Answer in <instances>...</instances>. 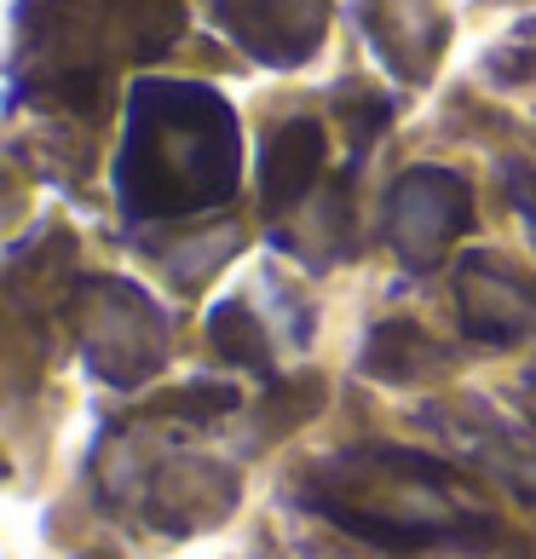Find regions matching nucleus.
<instances>
[{"instance_id":"f257e3e1","label":"nucleus","mask_w":536,"mask_h":559,"mask_svg":"<svg viewBox=\"0 0 536 559\" xmlns=\"http://www.w3.org/2000/svg\"><path fill=\"white\" fill-rule=\"evenodd\" d=\"M306 502L358 543L386 554H421V548H467L485 554L497 543V520L467 502L456 473L432 455L369 444L341 450L335 462L306 473Z\"/></svg>"},{"instance_id":"f03ea898","label":"nucleus","mask_w":536,"mask_h":559,"mask_svg":"<svg viewBox=\"0 0 536 559\" xmlns=\"http://www.w3.org/2000/svg\"><path fill=\"white\" fill-rule=\"evenodd\" d=\"M427 427L450 439V450L473 462L479 473H490L497 485H508L520 502H536V439L520 427H508L490 404L467 399V404H432Z\"/></svg>"},{"instance_id":"7ed1b4c3","label":"nucleus","mask_w":536,"mask_h":559,"mask_svg":"<svg viewBox=\"0 0 536 559\" xmlns=\"http://www.w3.org/2000/svg\"><path fill=\"white\" fill-rule=\"evenodd\" d=\"M456 312L467 335L485 346L536 341V277L497 254H467L456 272Z\"/></svg>"},{"instance_id":"20e7f679","label":"nucleus","mask_w":536,"mask_h":559,"mask_svg":"<svg viewBox=\"0 0 536 559\" xmlns=\"http://www.w3.org/2000/svg\"><path fill=\"white\" fill-rule=\"evenodd\" d=\"M386 225H393V242L404 254L427 265L450 237H456V225H467V191L450 174H409L393 197Z\"/></svg>"},{"instance_id":"39448f33","label":"nucleus","mask_w":536,"mask_h":559,"mask_svg":"<svg viewBox=\"0 0 536 559\" xmlns=\"http://www.w3.org/2000/svg\"><path fill=\"white\" fill-rule=\"evenodd\" d=\"M323 168V128L318 121H283L265 144V209H288Z\"/></svg>"},{"instance_id":"423d86ee","label":"nucleus","mask_w":536,"mask_h":559,"mask_svg":"<svg viewBox=\"0 0 536 559\" xmlns=\"http://www.w3.org/2000/svg\"><path fill=\"white\" fill-rule=\"evenodd\" d=\"M432 364H439V346H432L409 318L376 323V335H369V346H364V369L381 376V381H416Z\"/></svg>"},{"instance_id":"0eeeda50","label":"nucleus","mask_w":536,"mask_h":559,"mask_svg":"<svg viewBox=\"0 0 536 559\" xmlns=\"http://www.w3.org/2000/svg\"><path fill=\"white\" fill-rule=\"evenodd\" d=\"M209 335H214V352H219V358L249 364V369L265 364V335H260V323L249 318V306H219L214 323H209Z\"/></svg>"},{"instance_id":"6e6552de","label":"nucleus","mask_w":536,"mask_h":559,"mask_svg":"<svg viewBox=\"0 0 536 559\" xmlns=\"http://www.w3.org/2000/svg\"><path fill=\"white\" fill-rule=\"evenodd\" d=\"M513 179H520V185H513V191H520V209H525V219H531V231H536V174H513Z\"/></svg>"},{"instance_id":"1a4fd4ad","label":"nucleus","mask_w":536,"mask_h":559,"mask_svg":"<svg viewBox=\"0 0 536 559\" xmlns=\"http://www.w3.org/2000/svg\"><path fill=\"white\" fill-rule=\"evenodd\" d=\"M520 409H525V416L536 421V369H531V376L520 381Z\"/></svg>"}]
</instances>
